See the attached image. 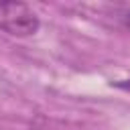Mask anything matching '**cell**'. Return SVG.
<instances>
[{
  "instance_id": "cell-1",
  "label": "cell",
  "mask_w": 130,
  "mask_h": 130,
  "mask_svg": "<svg viewBox=\"0 0 130 130\" xmlns=\"http://www.w3.org/2000/svg\"><path fill=\"white\" fill-rule=\"evenodd\" d=\"M41 22L35 10L22 2L0 4V30L12 37H30L39 30Z\"/></svg>"
},
{
  "instance_id": "cell-2",
  "label": "cell",
  "mask_w": 130,
  "mask_h": 130,
  "mask_svg": "<svg viewBox=\"0 0 130 130\" xmlns=\"http://www.w3.org/2000/svg\"><path fill=\"white\" fill-rule=\"evenodd\" d=\"M118 18H120V22L130 30V6L122 8V10H120V14H118Z\"/></svg>"
},
{
  "instance_id": "cell-3",
  "label": "cell",
  "mask_w": 130,
  "mask_h": 130,
  "mask_svg": "<svg viewBox=\"0 0 130 130\" xmlns=\"http://www.w3.org/2000/svg\"><path fill=\"white\" fill-rule=\"evenodd\" d=\"M116 85H118V87H122V89H126V91H130V77H128V79H124V81H118Z\"/></svg>"
},
{
  "instance_id": "cell-4",
  "label": "cell",
  "mask_w": 130,
  "mask_h": 130,
  "mask_svg": "<svg viewBox=\"0 0 130 130\" xmlns=\"http://www.w3.org/2000/svg\"><path fill=\"white\" fill-rule=\"evenodd\" d=\"M39 130H41V128H39Z\"/></svg>"
}]
</instances>
